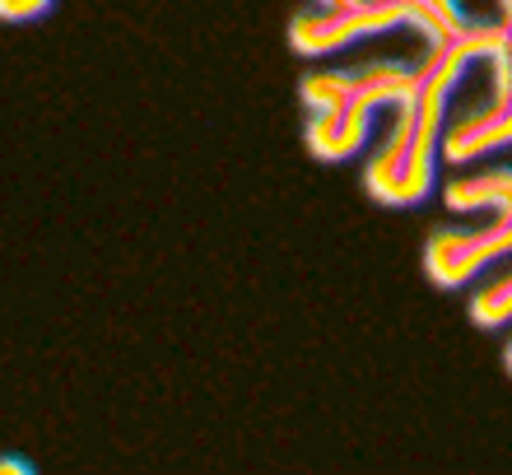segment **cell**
Wrapping results in <instances>:
<instances>
[{
    "instance_id": "cell-1",
    "label": "cell",
    "mask_w": 512,
    "mask_h": 475,
    "mask_svg": "<svg viewBox=\"0 0 512 475\" xmlns=\"http://www.w3.org/2000/svg\"><path fill=\"white\" fill-rule=\"evenodd\" d=\"M508 47V28L503 24H471L461 38L443 42L424 56L415 70V98L396 108L387 140L364 168V191L382 205H419L429 201L433 182H438V154H443V112L447 98L457 94L466 70L475 61H494Z\"/></svg>"
},
{
    "instance_id": "cell-2",
    "label": "cell",
    "mask_w": 512,
    "mask_h": 475,
    "mask_svg": "<svg viewBox=\"0 0 512 475\" xmlns=\"http://www.w3.org/2000/svg\"><path fill=\"white\" fill-rule=\"evenodd\" d=\"M475 19L461 10V0H359L350 10H308L289 24V47L298 56H336L364 38H378L391 28H415L433 47L461 38Z\"/></svg>"
},
{
    "instance_id": "cell-3",
    "label": "cell",
    "mask_w": 512,
    "mask_h": 475,
    "mask_svg": "<svg viewBox=\"0 0 512 475\" xmlns=\"http://www.w3.org/2000/svg\"><path fill=\"white\" fill-rule=\"evenodd\" d=\"M415 70L391 61V56H378L373 66L354 70V84L345 103L331 112H317L308 117V154L322 163H345L364 150L368 131H373V117L382 108H405L415 98Z\"/></svg>"
},
{
    "instance_id": "cell-4",
    "label": "cell",
    "mask_w": 512,
    "mask_h": 475,
    "mask_svg": "<svg viewBox=\"0 0 512 475\" xmlns=\"http://www.w3.org/2000/svg\"><path fill=\"white\" fill-rule=\"evenodd\" d=\"M503 257H512V205L494 210L485 229H433L424 243V275L438 289H461Z\"/></svg>"
},
{
    "instance_id": "cell-5",
    "label": "cell",
    "mask_w": 512,
    "mask_h": 475,
    "mask_svg": "<svg viewBox=\"0 0 512 475\" xmlns=\"http://www.w3.org/2000/svg\"><path fill=\"white\" fill-rule=\"evenodd\" d=\"M489 66H494V98H489V108H480L475 117H461L443 136L447 163H471L512 145V38Z\"/></svg>"
},
{
    "instance_id": "cell-6",
    "label": "cell",
    "mask_w": 512,
    "mask_h": 475,
    "mask_svg": "<svg viewBox=\"0 0 512 475\" xmlns=\"http://www.w3.org/2000/svg\"><path fill=\"white\" fill-rule=\"evenodd\" d=\"M443 205L452 215L471 210H508L512 205V168H485V173H461L443 187Z\"/></svg>"
},
{
    "instance_id": "cell-7",
    "label": "cell",
    "mask_w": 512,
    "mask_h": 475,
    "mask_svg": "<svg viewBox=\"0 0 512 475\" xmlns=\"http://www.w3.org/2000/svg\"><path fill=\"white\" fill-rule=\"evenodd\" d=\"M466 317H471L475 326H485V331H494V326H508L512 322V271L475 289L471 303H466Z\"/></svg>"
},
{
    "instance_id": "cell-8",
    "label": "cell",
    "mask_w": 512,
    "mask_h": 475,
    "mask_svg": "<svg viewBox=\"0 0 512 475\" xmlns=\"http://www.w3.org/2000/svg\"><path fill=\"white\" fill-rule=\"evenodd\" d=\"M350 84H354V70H312L308 80H303V103H308L312 117H317V112H331L345 103Z\"/></svg>"
},
{
    "instance_id": "cell-9",
    "label": "cell",
    "mask_w": 512,
    "mask_h": 475,
    "mask_svg": "<svg viewBox=\"0 0 512 475\" xmlns=\"http://www.w3.org/2000/svg\"><path fill=\"white\" fill-rule=\"evenodd\" d=\"M24 471H33V466L19 462V457H0V475H24Z\"/></svg>"
},
{
    "instance_id": "cell-10",
    "label": "cell",
    "mask_w": 512,
    "mask_h": 475,
    "mask_svg": "<svg viewBox=\"0 0 512 475\" xmlns=\"http://www.w3.org/2000/svg\"><path fill=\"white\" fill-rule=\"evenodd\" d=\"M312 5H317V10H350V5H359V0H312Z\"/></svg>"
},
{
    "instance_id": "cell-11",
    "label": "cell",
    "mask_w": 512,
    "mask_h": 475,
    "mask_svg": "<svg viewBox=\"0 0 512 475\" xmlns=\"http://www.w3.org/2000/svg\"><path fill=\"white\" fill-rule=\"evenodd\" d=\"M503 368L512 373V340H508V350H503Z\"/></svg>"
}]
</instances>
